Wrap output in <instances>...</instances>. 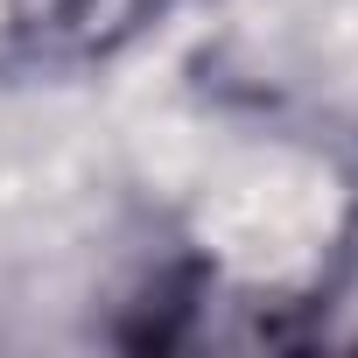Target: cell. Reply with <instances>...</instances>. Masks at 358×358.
Masks as SVG:
<instances>
[{
    "instance_id": "1",
    "label": "cell",
    "mask_w": 358,
    "mask_h": 358,
    "mask_svg": "<svg viewBox=\"0 0 358 358\" xmlns=\"http://www.w3.org/2000/svg\"><path fill=\"white\" fill-rule=\"evenodd\" d=\"M162 0H8V36L36 64H99L155 22Z\"/></svg>"
}]
</instances>
